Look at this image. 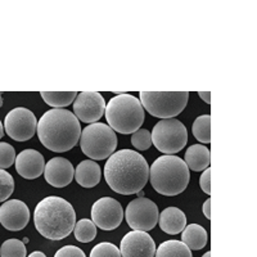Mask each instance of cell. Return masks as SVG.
<instances>
[{
  "label": "cell",
  "mask_w": 257,
  "mask_h": 257,
  "mask_svg": "<svg viewBox=\"0 0 257 257\" xmlns=\"http://www.w3.org/2000/svg\"><path fill=\"white\" fill-rule=\"evenodd\" d=\"M104 179L113 192L130 196L143 190L149 179L146 158L132 149H121L109 156L104 166Z\"/></svg>",
  "instance_id": "6da1fadb"
},
{
  "label": "cell",
  "mask_w": 257,
  "mask_h": 257,
  "mask_svg": "<svg viewBox=\"0 0 257 257\" xmlns=\"http://www.w3.org/2000/svg\"><path fill=\"white\" fill-rule=\"evenodd\" d=\"M80 135V121L68 109H49L38 122L39 139L52 152L63 153L72 149L79 142Z\"/></svg>",
  "instance_id": "7a4b0ae2"
},
{
  "label": "cell",
  "mask_w": 257,
  "mask_h": 257,
  "mask_svg": "<svg viewBox=\"0 0 257 257\" xmlns=\"http://www.w3.org/2000/svg\"><path fill=\"white\" fill-rule=\"evenodd\" d=\"M35 228L44 238L61 240L72 233L76 224V213L66 199L50 196L38 203L34 212Z\"/></svg>",
  "instance_id": "3957f363"
},
{
  "label": "cell",
  "mask_w": 257,
  "mask_h": 257,
  "mask_svg": "<svg viewBox=\"0 0 257 257\" xmlns=\"http://www.w3.org/2000/svg\"><path fill=\"white\" fill-rule=\"evenodd\" d=\"M149 179L153 189L166 197L178 196L189 184V169L178 156L158 157L149 169Z\"/></svg>",
  "instance_id": "277c9868"
},
{
  "label": "cell",
  "mask_w": 257,
  "mask_h": 257,
  "mask_svg": "<svg viewBox=\"0 0 257 257\" xmlns=\"http://www.w3.org/2000/svg\"><path fill=\"white\" fill-rule=\"evenodd\" d=\"M105 118L113 132L127 135L138 132L144 122L141 100L132 94H118L105 105Z\"/></svg>",
  "instance_id": "5b68a950"
},
{
  "label": "cell",
  "mask_w": 257,
  "mask_h": 257,
  "mask_svg": "<svg viewBox=\"0 0 257 257\" xmlns=\"http://www.w3.org/2000/svg\"><path fill=\"white\" fill-rule=\"evenodd\" d=\"M80 147L82 153L91 160H105L113 155L117 135L107 123H90L81 130Z\"/></svg>",
  "instance_id": "8992f818"
},
{
  "label": "cell",
  "mask_w": 257,
  "mask_h": 257,
  "mask_svg": "<svg viewBox=\"0 0 257 257\" xmlns=\"http://www.w3.org/2000/svg\"><path fill=\"white\" fill-rule=\"evenodd\" d=\"M188 91H142L141 103L143 108L158 118H173L187 107Z\"/></svg>",
  "instance_id": "52a82bcc"
},
{
  "label": "cell",
  "mask_w": 257,
  "mask_h": 257,
  "mask_svg": "<svg viewBox=\"0 0 257 257\" xmlns=\"http://www.w3.org/2000/svg\"><path fill=\"white\" fill-rule=\"evenodd\" d=\"M152 144L165 155L180 152L188 142L187 127L176 118L161 120L153 127Z\"/></svg>",
  "instance_id": "ba28073f"
},
{
  "label": "cell",
  "mask_w": 257,
  "mask_h": 257,
  "mask_svg": "<svg viewBox=\"0 0 257 257\" xmlns=\"http://www.w3.org/2000/svg\"><path fill=\"white\" fill-rule=\"evenodd\" d=\"M158 207L155 202L146 197H139L128 203L125 211V217L128 226L134 230L149 231L158 222Z\"/></svg>",
  "instance_id": "9c48e42d"
},
{
  "label": "cell",
  "mask_w": 257,
  "mask_h": 257,
  "mask_svg": "<svg viewBox=\"0 0 257 257\" xmlns=\"http://www.w3.org/2000/svg\"><path fill=\"white\" fill-rule=\"evenodd\" d=\"M4 127L8 137L12 138L13 141L26 142L35 135L38 121L30 109L17 107L6 116Z\"/></svg>",
  "instance_id": "30bf717a"
},
{
  "label": "cell",
  "mask_w": 257,
  "mask_h": 257,
  "mask_svg": "<svg viewBox=\"0 0 257 257\" xmlns=\"http://www.w3.org/2000/svg\"><path fill=\"white\" fill-rule=\"evenodd\" d=\"M91 221L102 230H113L118 228L123 219L122 206L111 197H103L94 202L91 207Z\"/></svg>",
  "instance_id": "8fae6325"
},
{
  "label": "cell",
  "mask_w": 257,
  "mask_h": 257,
  "mask_svg": "<svg viewBox=\"0 0 257 257\" xmlns=\"http://www.w3.org/2000/svg\"><path fill=\"white\" fill-rule=\"evenodd\" d=\"M73 111L77 120L86 123L96 122L104 114V98L96 91H82L73 100Z\"/></svg>",
  "instance_id": "7c38bea8"
},
{
  "label": "cell",
  "mask_w": 257,
  "mask_h": 257,
  "mask_svg": "<svg viewBox=\"0 0 257 257\" xmlns=\"http://www.w3.org/2000/svg\"><path fill=\"white\" fill-rule=\"evenodd\" d=\"M121 257H155L156 243L147 231H130L122 238Z\"/></svg>",
  "instance_id": "4fadbf2b"
},
{
  "label": "cell",
  "mask_w": 257,
  "mask_h": 257,
  "mask_svg": "<svg viewBox=\"0 0 257 257\" xmlns=\"http://www.w3.org/2000/svg\"><path fill=\"white\" fill-rule=\"evenodd\" d=\"M30 221V210L25 202L11 199L0 206V224L7 230L18 231L26 228Z\"/></svg>",
  "instance_id": "5bb4252c"
},
{
  "label": "cell",
  "mask_w": 257,
  "mask_h": 257,
  "mask_svg": "<svg viewBox=\"0 0 257 257\" xmlns=\"http://www.w3.org/2000/svg\"><path fill=\"white\" fill-rule=\"evenodd\" d=\"M75 176L72 164L67 158L54 157L45 165L44 178L54 188H63L71 184Z\"/></svg>",
  "instance_id": "9a60e30c"
},
{
  "label": "cell",
  "mask_w": 257,
  "mask_h": 257,
  "mask_svg": "<svg viewBox=\"0 0 257 257\" xmlns=\"http://www.w3.org/2000/svg\"><path fill=\"white\" fill-rule=\"evenodd\" d=\"M16 170L22 178L38 179L44 173L45 161L43 155L35 149H25L16 157Z\"/></svg>",
  "instance_id": "2e32d148"
},
{
  "label": "cell",
  "mask_w": 257,
  "mask_h": 257,
  "mask_svg": "<svg viewBox=\"0 0 257 257\" xmlns=\"http://www.w3.org/2000/svg\"><path fill=\"white\" fill-rule=\"evenodd\" d=\"M158 220H160L161 230L171 235L179 234L187 226V216L178 207L165 208L158 216Z\"/></svg>",
  "instance_id": "e0dca14e"
},
{
  "label": "cell",
  "mask_w": 257,
  "mask_h": 257,
  "mask_svg": "<svg viewBox=\"0 0 257 257\" xmlns=\"http://www.w3.org/2000/svg\"><path fill=\"white\" fill-rule=\"evenodd\" d=\"M100 167L94 161L85 160L77 165L75 170V176L77 184L84 188H93L99 184L100 181Z\"/></svg>",
  "instance_id": "ac0fdd59"
},
{
  "label": "cell",
  "mask_w": 257,
  "mask_h": 257,
  "mask_svg": "<svg viewBox=\"0 0 257 257\" xmlns=\"http://www.w3.org/2000/svg\"><path fill=\"white\" fill-rule=\"evenodd\" d=\"M184 162L192 171H205L211 164L210 151L203 144L190 146L185 152Z\"/></svg>",
  "instance_id": "d6986e66"
},
{
  "label": "cell",
  "mask_w": 257,
  "mask_h": 257,
  "mask_svg": "<svg viewBox=\"0 0 257 257\" xmlns=\"http://www.w3.org/2000/svg\"><path fill=\"white\" fill-rule=\"evenodd\" d=\"M207 231L198 224H190L185 226L181 235V240L190 251H198L207 244Z\"/></svg>",
  "instance_id": "ffe728a7"
},
{
  "label": "cell",
  "mask_w": 257,
  "mask_h": 257,
  "mask_svg": "<svg viewBox=\"0 0 257 257\" xmlns=\"http://www.w3.org/2000/svg\"><path fill=\"white\" fill-rule=\"evenodd\" d=\"M155 257H193L192 251L180 240H166L156 249Z\"/></svg>",
  "instance_id": "44dd1931"
},
{
  "label": "cell",
  "mask_w": 257,
  "mask_h": 257,
  "mask_svg": "<svg viewBox=\"0 0 257 257\" xmlns=\"http://www.w3.org/2000/svg\"><path fill=\"white\" fill-rule=\"evenodd\" d=\"M76 91H41V98L54 108H63L72 104L76 99Z\"/></svg>",
  "instance_id": "7402d4cb"
},
{
  "label": "cell",
  "mask_w": 257,
  "mask_h": 257,
  "mask_svg": "<svg viewBox=\"0 0 257 257\" xmlns=\"http://www.w3.org/2000/svg\"><path fill=\"white\" fill-rule=\"evenodd\" d=\"M193 135L197 141L203 144H207L211 142V116L210 114H203V116L197 117L196 121L193 122Z\"/></svg>",
  "instance_id": "603a6c76"
},
{
  "label": "cell",
  "mask_w": 257,
  "mask_h": 257,
  "mask_svg": "<svg viewBox=\"0 0 257 257\" xmlns=\"http://www.w3.org/2000/svg\"><path fill=\"white\" fill-rule=\"evenodd\" d=\"M75 238L81 243H89L95 239L96 237V226L91 220L81 219L75 224Z\"/></svg>",
  "instance_id": "cb8c5ba5"
},
{
  "label": "cell",
  "mask_w": 257,
  "mask_h": 257,
  "mask_svg": "<svg viewBox=\"0 0 257 257\" xmlns=\"http://www.w3.org/2000/svg\"><path fill=\"white\" fill-rule=\"evenodd\" d=\"M27 249L22 240L8 239L0 247V257H26Z\"/></svg>",
  "instance_id": "d4e9b609"
},
{
  "label": "cell",
  "mask_w": 257,
  "mask_h": 257,
  "mask_svg": "<svg viewBox=\"0 0 257 257\" xmlns=\"http://www.w3.org/2000/svg\"><path fill=\"white\" fill-rule=\"evenodd\" d=\"M15 190V180L13 176L6 170L0 169V202H6L12 196Z\"/></svg>",
  "instance_id": "484cf974"
},
{
  "label": "cell",
  "mask_w": 257,
  "mask_h": 257,
  "mask_svg": "<svg viewBox=\"0 0 257 257\" xmlns=\"http://www.w3.org/2000/svg\"><path fill=\"white\" fill-rule=\"evenodd\" d=\"M90 257H121L118 247L108 242H102L94 245L90 252Z\"/></svg>",
  "instance_id": "4316f807"
},
{
  "label": "cell",
  "mask_w": 257,
  "mask_h": 257,
  "mask_svg": "<svg viewBox=\"0 0 257 257\" xmlns=\"http://www.w3.org/2000/svg\"><path fill=\"white\" fill-rule=\"evenodd\" d=\"M132 144L139 151H147L152 146V135L146 128H139L132 135Z\"/></svg>",
  "instance_id": "83f0119b"
},
{
  "label": "cell",
  "mask_w": 257,
  "mask_h": 257,
  "mask_svg": "<svg viewBox=\"0 0 257 257\" xmlns=\"http://www.w3.org/2000/svg\"><path fill=\"white\" fill-rule=\"evenodd\" d=\"M16 151L11 144L0 143V169H9L15 164Z\"/></svg>",
  "instance_id": "f1b7e54d"
},
{
  "label": "cell",
  "mask_w": 257,
  "mask_h": 257,
  "mask_svg": "<svg viewBox=\"0 0 257 257\" xmlns=\"http://www.w3.org/2000/svg\"><path fill=\"white\" fill-rule=\"evenodd\" d=\"M54 257H86L84 251L75 245H64L61 249L57 251Z\"/></svg>",
  "instance_id": "f546056e"
},
{
  "label": "cell",
  "mask_w": 257,
  "mask_h": 257,
  "mask_svg": "<svg viewBox=\"0 0 257 257\" xmlns=\"http://www.w3.org/2000/svg\"><path fill=\"white\" fill-rule=\"evenodd\" d=\"M199 185L201 189L206 193V194H211V169H206L203 174L201 175L199 179Z\"/></svg>",
  "instance_id": "4dcf8cb0"
},
{
  "label": "cell",
  "mask_w": 257,
  "mask_h": 257,
  "mask_svg": "<svg viewBox=\"0 0 257 257\" xmlns=\"http://www.w3.org/2000/svg\"><path fill=\"white\" fill-rule=\"evenodd\" d=\"M203 213L207 219H211V198H208L203 205Z\"/></svg>",
  "instance_id": "1f68e13d"
},
{
  "label": "cell",
  "mask_w": 257,
  "mask_h": 257,
  "mask_svg": "<svg viewBox=\"0 0 257 257\" xmlns=\"http://www.w3.org/2000/svg\"><path fill=\"white\" fill-rule=\"evenodd\" d=\"M198 95H199V98L205 100L207 104H211V93L210 91H199Z\"/></svg>",
  "instance_id": "d6a6232c"
},
{
  "label": "cell",
  "mask_w": 257,
  "mask_h": 257,
  "mask_svg": "<svg viewBox=\"0 0 257 257\" xmlns=\"http://www.w3.org/2000/svg\"><path fill=\"white\" fill-rule=\"evenodd\" d=\"M29 257H47V256H45V254L43 253V252H40V251H35V252H32V253L30 254Z\"/></svg>",
  "instance_id": "836d02e7"
},
{
  "label": "cell",
  "mask_w": 257,
  "mask_h": 257,
  "mask_svg": "<svg viewBox=\"0 0 257 257\" xmlns=\"http://www.w3.org/2000/svg\"><path fill=\"white\" fill-rule=\"evenodd\" d=\"M3 135H4V126L3 123H2V121H0V139L3 138Z\"/></svg>",
  "instance_id": "e575fe53"
},
{
  "label": "cell",
  "mask_w": 257,
  "mask_h": 257,
  "mask_svg": "<svg viewBox=\"0 0 257 257\" xmlns=\"http://www.w3.org/2000/svg\"><path fill=\"white\" fill-rule=\"evenodd\" d=\"M3 105V96H2V93H0V107Z\"/></svg>",
  "instance_id": "d590c367"
},
{
  "label": "cell",
  "mask_w": 257,
  "mask_h": 257,
  "mask_svg": "<svg viewBox=\"0 0 257 257\" xmlns=\"http://www.w3.org/2000/svg\"><path fill=\"white\" fill-rule=\"evenodd\" d=\"M202 257H211V252H206V253L203 254Z\"/></svg>",
  "instance_id": "8d00e7d4"
},
{
  "label": "cell",
  "mask_w": 257,
  "mask_h": 257,
  "mask_svg": "<svg viewBox=\"0 0 257 257\" xmlns=\"http://www.w3.org/2000/svg\"><path fill=\"white\" fill-rule=\"evenodd\" d=\"M138 196H141V197H143V196H144V193H143V190H141V192H138Z\"/></svg>",
  "instance_id": "74e56055"
}]
</instances>
